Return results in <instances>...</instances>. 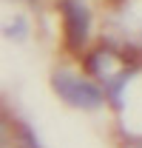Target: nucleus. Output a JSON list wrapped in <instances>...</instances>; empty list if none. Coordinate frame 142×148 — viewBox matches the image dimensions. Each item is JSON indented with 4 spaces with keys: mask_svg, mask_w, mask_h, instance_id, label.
<instances>
[{
    "mask_svg": "<svg viewBox=\"0 0 142 148\" xmlns=\"http://www.w3.org/2000/svg\"><path fill=\"white\" fill-rule=\"evenodd\" d=\"M51 86H54V91L60 94L68 106H74V108L94 111V108H100L102 100H105L97 83H91V80H85V77H80L74 71H66V69L54 71Z\"/></svg>",
    "mask_w": 142,
    "mask_h": 148,
    "instance_id": "obj_1",
    "label": "nucleus"
},
{
    "mask_svg": "<svg viewBox=\"0 0 142 148\" xmlns=\"http://www.w3.org/2000/svg\"><path fill=\"white\" fill-rule=\"evenodd\" d=\"M91 71L100 77V83L105 86L108 91L117 94L125 88V83H128V69H125V60L114 49H100L97 54L91 57Z\"/></svg>",
    "mask_w": 142,
    "mask_h": 148,
    "instance_id": "obj_2",
    "label": "nucleus"
},
{
    "mask_svg": "<svg viewBox=\"0 0 142 148\" xmlns=\"http://www.w3.org/2000/svg\"><path fill=\"white\" fill-rule=\"evenodd\" d=\"M63 23H66V37H68L71 49H80L88 37V12L80 0H66L63 3Z\"/></svg>",
    "mask_w": 142,
    "mask_h": 148,
    "instance_id": "obj_3",
    "label": "nucleus"
},
{
    "mask_svg": "<svg viewBox=\"0 0 142 148\" xmlns=\"http://www.w3.org/2000/svg\"><path fill=\"white\" fill-rule=\"evenodd\" d=\"M23 34H26V20H23V17H14V26H9V29H6V37L23 40Z\"/></svg>",
    "mask_w": 142,
    "mask_h": 148,
    "instance_id": "obj_4",
    "label": "nucleus"
}]
</instances>
